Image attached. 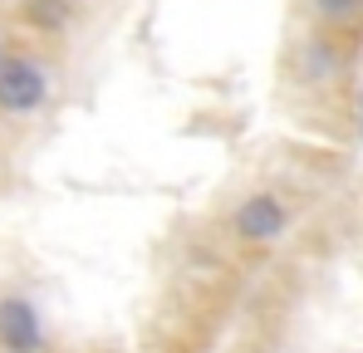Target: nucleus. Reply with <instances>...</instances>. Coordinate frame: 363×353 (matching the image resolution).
Instances as JSON below:
<instances>
[{"label":"nucleus","mask_w":363,"mask_h":353,"mask_svg":"<svg viewBox=\"0 0 363 353\" xmlns=\"http://www.w3.org/2000/svg\"><path fill=\"white\" fill-rule=\"evenodd\" d=\"M359 113H363V103H359ZM359 133H363V118H359Z\"/></svg>","instance_id":"6"},{"label":"nucleus","mask_w":363,"mask_h":353,"mask_svg":"<svg viewBox=\"0 0 363 353\" xmlns=\"http://www.w3.org/2000/svg\"><path fill=\"white\" fill-rule=\"evenodd\" d=\"M0 353H50L45 319H40L35 299L0 294Z\"/></svg>","instance_id":"2"},{"label":"nucleus","mask_w":363,"mask_h":353,"mask_svg":"<svg viewBox=\"0 0 363 353\" xmlns=\"http://www.w3.org/2000/svg\"><path fill=\"white\" fill-rule=\"evenodd\" d=\"M231 231L241 235L245 245H275L280 235L290 231V206L275 191H255V196H245L241 206H236Z\"/></svg>","instance_id":"3"},{"label":"nucleus","mask_w":363,"mask_h":353,"mask_svg":"<svg viewBox=\"0 0 363 353\" xmlns=\"http://www.w3.org/2000/svg\"><path fill=\"white\" fill-rule=\"evenodd\" d=\"M69 15H74V0H25V20H30L35 30H45V35L64 30Z\"/></svg>","instance_id":"4"},{"label":"nucleus","mask_w":363,"mask_h":353,"mask_svg":"<svg viewBox=\"0 0 363 353\" xmlns=\"http://www.w3.org/2000/svg\"><path fill=\"white\" fill-rule=\"evenodd\" d=\"M50 69L40 64L35 55H0V108L5 113H35L50 103Z\"/></svg>","instance_id":"1"},{"label":"nucleus","mask_w":363,"mask_h":353,"mask_svg":"<svg viewBox=\"0 0 363 353\" xmlns=\"http://www.w3.org/2000/svg\"><path fill=\"white\" fill-rule=\"evenodd\" d=\"M309 10L319 20H329V25H349V20L363 15V0H309Z\"/></svg>","instance_id":"5"}]
</instances>
